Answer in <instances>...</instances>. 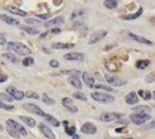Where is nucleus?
<instances>
[{
    "instance_id": "obj_23",
    "label": "nucleus",
    "mask_w": 155,
    "mask_h": 139,
    "mask_svg": "<svg viewBox=\"0 0 155 139\" xmlns=\"http://www.w3.org/2000/svg\"><path fill=\"white\" fill-rule=\"evenodd\" d=\"M105 67L108 70V71H110V72H117L118 70H119V65L118 63L113 60H108V61H105Z\"/></svg>"
},
{
    "instance_id": "obj_17",
    "label": "nucleus",
    "mask_w": 155,
    "mask_h": 139,
    "mask_svg": "<svg viewBox=\"0 0 155 139\" xmlns=\"http://www.w3.org/2000/svg\"><path fill=\"white\" fill-rule=\"evenodd\" d=\"M82 79H83L84 84H85L87 87H90V88H92V87H93V85H94L95 78L93 77L90 73H87V72L82 73Z\"/></svg>"
},
{
    "instance_id": "obj_37",
    "label": "nucleus",
    "mask_w": 155,
    "mask_h": 139,
    "mask_svg": "<svg viewBox=\"0 0 155 139\" xmlns=\"http://www.w3.org/2000/svg\"><path fill=\"white\" fill-rule=\"evenodd\" d=\"M0 101H6V102H12L13 99H12L8 94H5V92H0Z\"/></svg>"
},
{
    "instance_id": "obj_34",
    "label": "nucleus",
    "mask_w": 155,
    "mask_h": 139,
    "mask_svg": "<svg viewBox=\"0 0 155 139\" xmlns=\"http://www.w3.org/2000/svg\"><path fill=\"white\" fill-rule=\"evenodd\" d=\"M24 96L28 99H39V95L36 91H33V90H28L26 92H24Z\"/></svg>"
},
{
    "instance_id": "obj_8",
    "label": "nucleus",
    "mask_w": 155,
    "mask_h": 139,
    "mask_svg": "<svg viewBox=\"0 0 155 139\" xmlns=\"http://www.w3.org/2000/svg\"><path fill=\"white\" fill-rule=\"evenodd\" d=\"M7 124L8 125H10V126H12V127L15 129V131H18V133L20 134V136H23V137H25L26 135H28V131H26V129H25L24 127H23L20 123H18V122H15L14 120H11V119H9L8 121H7Z\"/></svg>"
},
{
    "instance_id": "obj_51",
    "label": "nucleus",
    "mask_w": 155,
    "mask_h": 139,
    "mask_svg": "<svg viewBox=\"0 0 155 139\" xmlns=\"http://www.w3.org/2000/svg\"><path fill=\"white\" fill-rule=\"evenodd\" d=\"M152 127H154V122H151V124H149V125H147V126H144L143 129H150V128H152Z\"/></svg>"
},
{
    "instance_id": "obj_1",
    "label": "nucleus",
    "mask_w": 155,
    "mask_h": 139,
    "mask_svg": "<svg viewBox=\"0 0 155 139\" xmlns=\"http://www.w3.org/2000/svg\"><path fill=\"white\" fill-rule=\"evenodd\" d=\"M9 51H13L14 53H17L19 56H26L31 54L32 50L26 46V45H23L21 42H8V46H7Z\"/></svg>"
},
{
    "instance_id": "obj_50",
    "label": "nucleus",
    "mask_w": 155,
    "mask_h": 139,
    "mask_svg": "<svg viewBox=\"0 0 155 139\" xmlns=\"http://www.w3.org/2000/svg\"><path fill=\"white\" fill-rule=\"evenodd\" d=\"M8 79V76L7 75H0V83H3Z\"/></svg>"
},
{
    "instance_id": "obj_35",
    "label": "nucleus",
    "mask_w": 155,
    "mask_h": 139,
    "mask_svg": "<svg viewBox=\"0 0 155 139\" xmlns=\"http://www.w3.org/2000/svg\"><path fill=\"white\" fill-rule=\"evenodd\" d=\"M42 100H43V102H44V103H46V104H49V106H53L54 103H55V100H54V99H51V98H50L47 94H43Z\"/></svg>"
},
{
    "instance_id": "obj_18",
    "label": "nucleus",
    "mask_w": 155,
    "mask_h": 139,
    "mask_svg": "<svg viewBox=\"0 0 155 139\" xmlns=\"http://www.w3.org/2000/svg\"><path fill=\"white\" fill-rule=\"evenodd\" d=\"M0 20L6 22L9 25H19L20 22L18 19H14L13 17H9V15H6V14H0Z\"/></svg>"
},
{
    "instance_id": "obj_33",
    "label": "nucleus",
    "mask_w": 155,
    "mask_h": 139,
    "mask_svg": "<svg viewBox=\"0 0 155 139\" xmlns=\"http://www.w3.org/2000/svg\"><path fill=\"white\" fill-rule=\"evenodd\" d=\"M104 6H105L107 9L117 8V6H118V1H116V0H106V1H104Z\"/></svg>"
},
{
    "instance_id": "obj_12",
    "label": "nucleus",
    "mask_w": 155,
    "mask_h": 139,
    "mask_svg": "<svg viewBox=\"0 0 155 139\" xmlns=\"http://www.w3.org/2000/svg\"><path fill=\"white\" fill-rule=\"evenodd\" d=\"M64 58L68 61H82V60H84L85 56H84V53L81 52H69L66 53Z\"/></svg>"
},
{
    "instance_id": "obj_45",
    "label": "nucleus",
    "mask_w": 155,
    "mask_h": 139,
    "mask_svg": "<svg viewBox=\"0 0 155 139\" xmlns=\"http://www.w3.org/2000/svg\"><path fill=\"white\" fill-rule=\"evenodd\" d=\"M82 14H83V11H82V10H75V11H73V13H72L71 19L74 20L75 17H80V15H82Z\"/></svg>"
},
{
    "instance_id": "obj_9",
    "label": "nucleus",
    "mask_w": 155,
    "mask_h": 139,
    "mask_svg": "<svg viewBox=\"0 0 155 139\" xmlns=\"http://www.w3.org/2000/svg\"><path fill=\"white\" fill-rule=\"evenodd\" d=\"M61 103H62V106L64 108H66L67 110L71 113H77L78 112V107L74 104L73 100L70 99V98L66 97V98H62V100H61Z\"/></svg>"
},
{
    "instance_id": "obj_49",
    "label": "nucleus",
    "mask_w": 155,
    "mask_h": 139,
    "mask_svg": "<svg viewBox=\"0 0 155 139\" xmlns=\"http://www.w3.org/2000/svg\"><path fill=\"white\" fill-rule=\"evenodd\" d=\"M51 33H55V34H59L61 33V29L59 27H54L53 29H51Z\"/></svg>"
},
{
    "instance_id": "obj_14",
    "label": "nucleus",
    "mask_w": 155,
    "mask_h": 139,
    "mask_svg": "<svg viewBox=\"0 0 155 139\" xmlns=\"http://www.w3.org/2000/svg\"><path fill=\"white\" fill-rule=\"evenodd\" d=\"M38 128H39V131L44 134V136L46 137V138L56 139V136H55V134L53 133V131H51V129H50L47 125H45L44 123H41V124H39V126H38Z\"/></svg>"
},
{
    "instance_id": "obj_4",
    "label": "nucleus",
    "mask_w": 155,
    "mask_h": 139,
    "mask_svg": "<svg viewBox=\"0 0 155 139\" xmlns=\"http://www.w3.org/2000/svg\"><path fill=\"white\" fill-rule=\"evenodd\" d=\"M22 108L24 109L25 111L30 112V113L36 114V115H38V116L44 117L45 114H46L38 106H36V104H34V103H24V104L22 106Z\"/></svg>"
},
{
    "instance_id": "obj_19",
    "label": "nucleus",
    "mask_w": 155,
    "mask_h": 139,
    "mask_svg": "<svg viewBox=\"0 0 155 139\" xmlns=\"http://www.w3.org/2000/svg\"><path fill=\"white\" fill-rule=\"evenodd\" d=\"M142 13H143V8H142V7H139L138 11H137L136 13L128 14V15H121L120 19L126 20V21H131V20H136V19H138V17H140Z\"/></svg>"
},
{
    "instance_id": "obj_47",
    "label": "nucleus",
    "mask_w": 155,
    "mask_h": 139,
    "mask_svg": "<svg viewBox=\"0 0 155 139\" xmlns=\"http://www.w3.org/2000/svg\"><path fill=\"white\" fill-rule=\"evenodd\" d=\"M6 42H7L6 36H5L3 34L0 33V46H3V45H6Z\"/></svg>"
},
{
    "instance_id": "obj_11",
    "label": "nucleus",
    "mask_w": 155,
    "mask_h": 139,
    "mask_svg": "<svg viewBox=\"0 0 155 139\" xmlns=\"http://www.w3.org/2000/svg\"><path fill=\"white\" fill-rule=\"evenodd\" d=\"M81 131L83 134H86V135H94V134L97 133V127L95 124L93 123H84L83 125L81 126Z\"/></svg>"
},
{
    "instance_id": "obj_28",
    "label": "nucleus",
    "mask_w": 155,
    "mask_h": 139,
    "mask_svg": "<svg viewBox=\"0 0 155 139\" xmlns=\"http://www.w3.org/2000/svg\"><path fill=\"white\" fill-rule=\"evenodd\" d=\"M137 95H140V97H141L142 99H144V100H151V99L153 98L152 94H151L149 90H143V89L139 90Z\"/></svg>"
},
{
    "instance_id": "obj_44",
    "label": "nucleus",
    "mask_w": 155,
    "mask_h": 139,
    "mask_svg": "<svg viewBox=\"0 0 155 139\" xmlns=\"http://www.w3.org/2000/svg\"><path fill=\"white\" fill-rule=\"evenodd\" d=\"M145 82L147 83H149V84H151V83H154V73H150L149 75L145 77Z\"/></svg>"
},
{
    "instance_id": "obj_42",
    "label": "nucleus",
    "mask_w": 155,
    "mask_h": 139,
    "mask_svg": "<svg viewBox=\"0 0 155 139\" xmlns=\"http://www.w3.org/2000/svg\"><path fill=\"white\" fill-rule=\"evenodd\" d=\"M0 109H2V110H7V111H10V110H13L14 107L10 106V104H7V103L2 102V101H0Z\"/></svg>"
},
{
    "instance_id": "obj_43",
    "label": "nucleus",
    "mask_w": 155,
    "mask_h": 139,
    "mask_svg": "<svg viewBox=\"0 0 155 139\" xmlns=\"http://www.w3.org/2000/svg\"><path fill=\"white\" fill-rule=\"evenodd\" d=\"M75 131H77V128H75L74 126L66 127V133H67V135H69V136H73V135H75Z\"/></svg>"
},
{
    "instance_id": "obj_29",
    "label": "nucleus",
    "mask_w": 155,
    "mask_h": 139,
    "mask_svg": "<svg viewBox=\"0 0 155 139\" xmlns=\"http://www.w3.org/2000/svg\"><path fill=\"white\" fill-rule=\"evenodd\" d=\"M6 131H8L9 135H10L11 137H13V138H15V139L20 138V134L18 133V131H15L12 126H10V125H8V124H7V125H6Z\"/></svg>"
},
{
    "instance_id": "obj_32",
    "label": "nucleus",
    "mask_w": 155,
    "mask_h": 139,
    "mask_svg": "<svg viewBox=\"0 0 155 139\" xmlns=\"http://www.w3.org/2000/svg\"><path fill=\"white\" fill-rule=\"evenodd\" d=\"M21 29L25 31L28 34H30V35H37V34H39L38 29H36V28H34V27H31V26H21Z\"/></svg>"
},
{
    "instance_id": "obj_27",
    "label": "nucleus",
    "mask_w": 155,
    "mask_h": 139,
    "mask_svg": "<svg viewBox=\"0 0 155 139\" xmlns=\"http://www.w3.org/2000/svg\"><path fill=\"white\" fill-rule=\"evenodd\" d=\"M2 58L6 59V60H8L9 62H11V63H19V59L17 58V57L14 56L13 53L11 52H7V53H3L2 54Z\"/></svg>"
},
{
    "instance_id": "obj_31",
    "label": "nucleus",
    "mask_w": 155,
    "mask_h": 139,
    "mask_svg": "<svg viewBox=\"0 0 155 139\" xmlns=\"http://www.w3.org/2000/svg\"><path fill=\"white\" fill-rule=\"evenodd\" d=\"M150 63H151V61L150 60H138L136 63L137 67L140 70H144L145 67H147L150 65Z\"/></svg>"
},
{
    "instance_id": "obj_48",
    "label": "nucleus",
    "mask_w": 155,
    "mask_h": 139,
    "mask_svg": "<svg viewBox=\"0 0 155 139\" xmlns=\"http://www.w3.org/2000/svg\"><path fill=\"white\" fill-rule=\"evenodd\" d=\"M49 14L48 13H45V14H37V17H39L41 20H47L49 19Z\"/></svg>"
},
{
    "instance_id": "obj_53",
    "label": "nucleus",
    "mask_w": 155,
    "mask_h": 139,
    "mask_svg": "<svg viewBox=\"0 0 155 139\" xmlns=\"http://www.w3.org/2000/svg\"><path fill=\"white\" fill-rule=\"evenodd\" d=\"M43 50H44L46 53H51V51H50V50H48L47 48H43Z\"/></svg>"
},
{
    "instance_id": "obj_10",
    "label": "nucleus",
    "mask_w": 155,
    "mask_h": 139,
    "mask_svg": "<svg viewBox=\"0 0 155 139\" xmlns=\"http://www.w3.org/2000/svg\"><path fill=\"white\" fill-rule=\"evenodd\" d=\"M105 79L110 84V85L117 86V87H121L128 83L127 79H121V78H119V77H115V76H110V75H105Z\"/></svg>"
},
{
    "instance_id": "obj_22",
    "label": "nucleus",
    "mask_w": 155,
    "mask_h": 139,
    "mask_svg": "<svg viewBox=\"0 0 155 139\" xmlns=\"http://www.w3.org/2000/svg\"><path fill=\"white\" fill-rule=\"evenodd\" d=\"M132 111L134 113H143V114H149L150 112H152V108H150L149 106H137L132 108Z\"/></svg>"
},
{
    "instance_id": "obj_13",
    "label": "nucleus",
    "mask_w": 155,
    "mask_h": 139,
    "mask_svg": "<svg viewBox=\"0 0 155 139\" xmlns=\"http://www.w3.org/2000/svg\"><path fill=\"white\" fill-rule=\"evenodd\" d=\"M64 23V17H55V19L47 21V22L44 24V26L45 27H58L59 25H62Z\"/></svg>"
},
{
    "instance_id": "obj_15",
    "label": "nucleus",
    "mask_w": 155,
    "mask_h": 139,
    "mask_svg": "<svg viewBox=\"0 0 155 139\" xmlns=\"http://www.w3.org/2000/svg\"><path fill=\"white\" fill-rule=\"evenodd\" d=\"M128 35H129V37H130L132 40H134V42H140V44L147 45V46H153V42H151V40H149V39L144 38V37L139 36V35H136V34H133V33H128Z\"/></svg>"
},
{
    "instance_id": "obj_25",
    "label": "nucleus",
    "mask_w": 155,
    "mask_h": 139,
    "mask_svg": "<svg viewBox=\"0 0 155 139\" xmlns=\"http://www.w3.org/2000/svg\"><path fill=\"white\" fill-rule=\"evenodd\" d=\"M44 117L46 119V121L49 123L50 125H53L54 127H59V125H60V122L56 117H54L53 115H50V114H45Z\"/></svg>"
},
{
    "instance_id": "obj_3",
    "label": "nucleus",
    "mask_w": 155,
    "mask_h": 139,
    "mask_svg": "<svg viewBox=\"0 0 155 139\" xmlns=\"http://www.w3.org/2000/svg\"><path fill=\"white\" fill-rule=\"evenodd\" d=\"M152 119V116L150 114H143V113H132L130 115V121L136 124V125H142L145 124L147 121Z\"/></svg>"
},
{
    "instance_id": "obj_2",
    "label": "nucleus",
    "mask_w": 155,
    "mask_h": 139,
    "mask_svg": "<svg viewBox=\"0 0 155 139\" xmlns=\"http://www.w3.org/2000/svg\"><path fill=\"white\" fill-rule=\"evenodd\" d=\"M91 98L93 100L100 103H111L115 101V97L113 95H108L103 91H94L91 94Z\"/></svg>"
},
{
    "instance_id": "obj_56",
    "label": "nucleus",
    "mask_w": 155,
    "mask_h": 139,
    "mask_svg": "<svg viewBox=\"0 0 155 139\" xmlns=\"http://www.w3.org/2000/svg\"><path fill=\"white\" fill-rule=\"evenodd\" d=\"M124 139H132V137H129V138H124Z\"/></svg>"
},
{
    "instance_id": "obj_36",
    "label": "nucleus",
    "mask_w": 155,
    "mask_h": 139,
    "mask_svg": "<svg viewBox=\"0 0 155 139\" xmlns=\"http://www.w3.org/2000/svg\"><path fill=\"white\" fill-rule=\"evenodd\" d=\"M73 98H75V99H78V100H81V101H86V100H87L86 96L84 95L82 91H75V92H73Z\"/></svg>"
},
{
    "instance_id": "obj_52",
    "label": "nucleus",
    "mask_w": 155,
    "mask_h": 139,
    "mask_svg": "<svg viewBox=\"0 0 155 139\" xmlns=\"http://www.w3.org/2000/svg\"><path fill=\"white\" fill-rule=\"evenodd\" d=\"M72 139H80V136L75 134V135H73V136H72Z\"/></svg>"
},
{
    "instance_id": "obj_39",
    "label": "nucleus",
    "mask_w": 155,
    "mask_h": 139,
    "mask_svg": "<svg viewBox=\"0 0 155 139\" xmlns=\"http://www.w3.org/2000/svg\"><path fill=\"white\" fill-rule=\"evenodd\" d=\"M23 65L24 66H30V65H33L34 64V59L32 57H25L22 61Z\"/></svg>"
},
{
    "instance_id": "obj_55",
    "label": "nucleus",
    "mask_w": 155,
    "mask_h": 139,
    "mask_svg": "<svg viewBox=\"0 0 155 139\" xmlns=\"http://www.w3.org/2000/svg\"><path fill=\"white\" fill-rule=\"evenodd\" d=\"M3 131V126L0 124V131Z\"/></svg>"
},
{
    "instance_id": "obj_16",
    "label": "nucleus",
    "mask_w": 155,
    "mask_h": 139,
    "mask_svg": "<svg viewBox=\"0 0 155 139\" xmlns=\"http://www.w3.org/2000/svg\"><path fill=\"white\" fill-rule=\"evenodd\" d=\"M125 101H126V103L130 104V106L137 104V103H139V96L137 95L136 91L128 92V95L125 97Z\"/></svg>"
},
{
    "instance_id": "obj_6",
    "label": "nucleus",
    "mask_w": 155,
    "mask_h": 139,
    "mask_svg": "<svg viewBox=\"0 0 155 139\" xmlns=\"http://www.w3.org/2000/svg\"><path fill=\"white\" fill-rule=\"evenodd\" d=\"M121 116L122 115L120 113H118V112H106V113L101 115L100 119L102 122L107 123V122H114V121L119 120Z\"/></svg>"
},
{
    "instance_id": "obj_24",
    "label": "nucleus",
    "mask_w": 155,
    "mask_h": 139,
    "mask_svg": "<svg viewBox=\"0 0 155 139\" xmlns=\"http://www.w3.org/2000/svg\"><path fill=\"white\" fill-rule=\"evenodd\" d=\"M20 120L23 121V123H25L28 127H35L36 125V121L32 117H28V116H25V115H20Z\"/></svg>"
},
{
    "instance_id": "obj_38",
    "label": "nucleus",
    "mask_w": 155,
    "mask_h": 139,
    "mask_svg": "<svg viewBox=\"0 0 155 139\" xmlns=\"http://www.w3.org/2000/svg\"><path fill=\"white\" fill-rule=\"evenodd\" d=\"M73 28H74V29H82V31H86L85 24H84L83 22H79V21H77V22L73 23Z\"/></svg>"
},
{
    "instance_id": "obj_30",
    "label": "nucleus",
    "mask_w": 155,
    "mask_h": 139,
    "mask_svg": "<svg viewBox=\"0 0 155 139\" xmlns=\"http://www.w3.org/2000/svg\"><path fill=\"white\" fill-rule=\"evenodd\" d=\"M61 73L66 74V75H69L70 77H78L79 75H81V72L78 71V70H64Z\"/></svg>"
},
{
    "instance_id": "obj_40",
    "label": "nucleus",
    "mask_w": 155,
    "mask_h": 139,
    "mask_svg": "<svg viewBox=\"0 0 155 139\" xmlns=\"http://www.w3.org/2000/svg\"><path fill=\"white\" fill-rule=\"evenodd\" d=\"M92 88L95 89H101V90H106V91H113V88L110 86H106V85H93Z\"/></svg>"
},
{
    "instance_id": "obj_5",
    "label": "nucleus",
    "mask_w": 155,
    "mask_h": 139,
    "mask_svg": "<svg viewBox=\"0 0 155 139\" xmlns=\"http://www.w3.org/2000/svg\"><path fill=\"white\" fill-rule=\"evenodd\" d=\"M6 91H7V94H8V95L12 98V99H14V100L21 101L23 98L25 97L24 92L21 91V90H19V89H17L15 87H13V86L8 87V88L6 89Z\"/></svg>"
},
{
    "instance_id": "obj_21",
    "label": "nucleus",
    "mask_w": 155,
    "mask_h": 139,
    "mask_svg": "<svg viewBox=\"0 0 155 139\" xmlns=\"http://www.w3.org/2000/svg\"><path fill=\"white\" fill-rule=\"evenodd\" d=\"M74 47V44H69V42H53L51 48L53 49H71Z\"/></svg>"
},
{
    "instance_id": "obj_54",
    "label": "nucleus",
    "mask_w": 155,
    "mask_h": 139,
    "mask_svg": "<svg viewBox=\"0 0 155 139\" xmlns=\"http://www.w3.org/2000/svg\"><path fill=\"white\" fill-rule=\"evenodd\" d=\"M64 125L66 126V127H68V125H69V122H68V121H64Z\"/></svg>"
},
{
    "instance_id": "obj_41",
    "label": "nucleus",
    "mask_w": 155,
    "mask_h": 139,
    "mask_svg": "<svg viewBox=\"0 0 155 139\" xmlns=\"http://www.w3.org/2000/svg\"><path fill=\"white\" fill-rule=\"evenodd\" d=\"M24 21H25V23H28V25H42L41 21L35 20V19H25Z\"/></svg>"
},
{
    "instance_id": "obj_46",
    "label": "nucleus",
    "mask_w": 155,
    "mask_h": 139,
    "mask_svg": "<svg viewBox=\"0 0 155 139\" xmlns=\"http://www.w3.org/2000/svg\"><path fill=\"white\" fill-rule=\"evenodd\" d=\"M49 65L53 67V69H57V67L59 66V62L57 61V60H51V61L49 62Z\"/></svg>"
},
{
    "instance_id": "obj_26",
    "label": "nucleus",
    "mask_w": 155,
    "mask_h": 139,
    "mask_svg": "<svg viewBox=\"0 0 155 139\" xmlns=\"http://www.w3.org/2000/svg\"><path fill=\"white\" fill-rule=\"evenodd\" d=\"M68 81H69V83L71 84V86H73L74 88L79 89V90L82 89V83H81V81L78 77H69L68 78Z\"/></svg>"
},
{
    "instance_id": "obj_20",
    "label": "nucleus",
    "mask_w": 155,
    "mask_h": 139,
    "mask_svg": "<svg viewBox=\"0 0 155 139\" xmlns=\"http://www.w3.org/2000/svg\"><path fill=\"white\" fill-rule=\"evenodd\" d=\"M5 9H6L7 11H9V12H10V13L17 14V15H20V17H26V15H28V12L23 11V10H21V9H20V8H18V7H13V6H7Z\"/></svg>"
},
{
    "instance_id": "obj_7",
    "label": "nucleus",
    "mask_w": 155,
    "mask_h": 139,
    "mask_svg": "<svg viewBox=\"0 0 155 139\" xmlns=\"http://www.w3.org/2000/svg\"><path fill=\"white\" fill-rule=\"evenodd\" d=\"M107 36V31H97L95 32V33H93L91 35V37H90L89 39V45H94L96 44V42H101L103 38H105V37Z\"/></svg>"
}]
</instances>
